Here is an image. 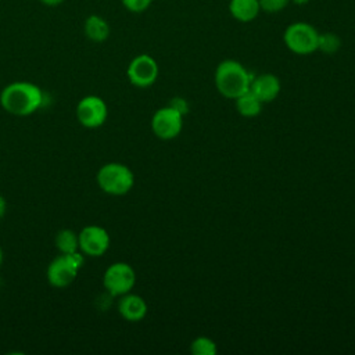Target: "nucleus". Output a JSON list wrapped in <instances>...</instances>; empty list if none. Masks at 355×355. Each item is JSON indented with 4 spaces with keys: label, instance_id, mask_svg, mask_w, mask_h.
I'll use <instances>...</instances> for the list:
<instances>
[{
    "label": "nucleus",
    "instance_id": "obj_1",
    "mask_svg": "<svg viewBox=\"0 0 355 355\" xmlns=\"http://www.w3.org/2000/svg\"><path fill=\"white\" fill-rule=\"evenodd\" d=\"M0 104L8 114L28 116L43 104V92L37 85L31 82H12L1 90Z\"/></svg>",
    "mask_w": 355,
    "mask_h": 355
},
{
    "label": "nucleus",
    "instance_id": "obj_2",
    "mask_svg": "<svg viewBox=\"0 0 355 355\" xmlns=\"http://www.w3.org/2000/svg\"><path fill=\"white\" fill-rule=\"evenodd\" d=\"M252 75L236 60H223L218 64L214 75L216 90L226 98L236 100L250 90Z\"/></svg>",
    "mask_w": 355,
    "mask_h": 355
},
{
    "label": "nucleus",
    "instance_id": "obj_3",
    "mask_svg": "<svg viewBox=\"0 0 355 355\" xmlns=\"http://www.w3.org/2000/svg\"><path fill=\"white\" fill-rule=\"evenodd\" d=\"M97 184L111 196H123L135 184V175L129 166L121 162H108L97 172Z\"/></svg>",
    "mask_w": 355,
    "mask_h": 355
},
{
    "label": "nucleus",
    "instance_id": "obj_4",
    "mask_svg": "<svg viewBox=\"0 0 355 355\" xmlns=\"http://www.w3.org/2000/svg\"><path fill=\"white\" fill-rule=\"evenodd\" d=\"M318 29L308 22H293L283 33V42L286 47L298 55H308L318 50Z\"/></svg>",
    "mask_w": 355,
    "mask_h": 355
},
{
    "label": "nucleus",
    "instance_id": "obj_5",
    "mask_svg": "<svg viewBox=\"0 0 355 355\" xmlns=\"http://www.w3.org/2000/svg\"><path fill=\"white\" fill-rule=\"evenodd\" d=\"M83 255L79 251L60 254L47 266V280L53 287L62 288L69 286L83 266Z\"/></svg>",
    "mask_w": 355,
    "mask_h": 355
},
{
    "label": "nucleus",
    "instance_id": "obj_6",
    "mask_svg": "<svg viewBox=\"0 0 355 355\" xmlns=\"http://www.w3.org/2000/svg\"><path fill=\"white\" fill-rule=\"evenodd\" d=\"M136 283L135 269L126 262H114L111 263L103 276L104 288L111 295H123L130 293Z\"/></svg>",
    "mask_w": 355,
    "mask_h": 355
},
{
    "label": "nucleus",
    "instance_id": "obj_7",
    "mask_svg": "<svg viewBox=\"0 0 355 355\" xmlns=\"http://www.w3.org/2000/svg\"><path fill=\"white\" fill-rule=\"evenodd\" d=\"M183 128V115L169 104L157 110L151 118L153 133L162 140L179 136Z\"/></svg>",
    "mask_w": 355,
    "mask_h": 355
},
{
    "label": "nucleus",
    "instance_id": "obj_8",
    "mask_svg": "<svg viewBox=\"0 0 355 355\" xmlns=\"http://www.w3.org/2000/svg\"><path fill=\"white\" fill-rule=\"evenodd\" d=\"M159 73L157 61L148 54L136 55L128 65L126 75L129 82L136 87L151 86Z\"/></svg>",
    "mask_w": 355,
    "mask_h": 355
},
{
    "label": "nucleus",
    "instance_id": "obj_9",
    "mask_svg": "<svg viewBox=\"0 0 355 355\" xmlns=\"http://www.w3.org/2000/svg\"><path fill=\"white\" fill-rule=\"evenodd\" d=\"M108 115L104 100L98 96H86L76 105V118L85 128L94 129L101 126Z\"/></svg>",
    "mask_w": 355,
    "mask_h": 355
},
{
    "label": "nucleus",
    "instance_id": "obj_10",
    "mask_svg": "<svg viewBox=\"0 0 355 355\" xmlns=\"http://www.w3.org/2000/svg\"><path fill=\"white\" fill-rule=\"evenodd\" d=\"M79 250L89 257H101L110 247L108 232L98 225L85 226L79 233Z\"/></svg>",
    "mask_w": 355,
    "mask_h": 355
},
{
    "label": "nucleus",
    "instance_id": "obj_11",
    "mask_svg": "<svg viewBox=\"0 0 355 355\" xmlns=\"http://www.w3.org/2000/svg\"><path fill=\"white\" fill-rule=\"evenodd\" d=\"M280 90H282L280 80L273 73H261L252 78L250 85V92L263 104L276 100Z\"/></svg>",
    "mask_w": 355,
    "mask_h": 355
},
{
    "label": "nucleus",
    "instance_id": "obj_12",
    "mask_svg": "<svg viewBox=\"0 0 355 355\" xmlns=\"http://www.w3.org/2000/svg\"><path fill=\"white\" fill-rule=\"evenodd\" d=\"M147 302L143 297L132 293H126L121 295L118 302L119 315L128 322H140L147 315Z\"/></svg>",
    "mask_w": 355,
    "mask_h": 355
},
{
    "label": "nucleus",
    "instance_id": "obj_13",
    "mask_svg": "<svg viewBox=\"0 0 355 355\" xmlns=\"http://www.w3.org/2000/svg\"><path fill=\"white\" fill-rule=\"evenodd\" d=\"M85 36L94 43H103L110 37L111 26L105 18L98 14H90L83 24Z\"/></svg>",
    "mask_w": 355,
    "mask_h": 355
},
{
    "label": "nucleus",
    "instance_id": "obj_14",
    "mask_svg": "<svg viewBox=\"0 0 355 355\" xmlns=\"http://www.w3.org/2000/svg\"><path fill=\"white\" fill-rule=\"evenodd\" d=\"M229 11L234 19L240 22H251L261 11L259 0H230Z\"/></svg>",
    "mask_w": 355,
    "mask_h": 355
},
{
    "label": "nucleus",
    "instance_id": "obj_15",
    "mask_svg": "<svg viewBox=\"0 0 355 355\" xmlns=\"http://www.w3.org/2000/svg\"><path fill=\"white\" fill-rule=\"evenodd\" d=\"M234 105L241 116L252 118L261 114L263 103H261L250 90H247L234 100Z\"/></svg>",
    "mask_w": 355,
    "mask_h": 355
},
{
    "label": "nucleus",
    "instance_id": "obj_16",
    "mask_svg": "<svg viewBox=\"0 0 355 355\" xmlns=\"http://www.w3.org/2000/svg\"><path fill=\"white\" fill-rule=\"evenodd\" d=\"M55 247L61 254H71L79 250L78 234L71 229H62L55 236Z\"/></svg>",
    "mask_w": 355,
    "mask_h": 355
},
{
    "label": "nucleus",
    "instance_id": "obj_17",
    "mask_svg": "<svg viewBox=\"0 0 355 355\" xmlns=\"http://www.w3.org/2000/svg\"><path fill=\"white\" fill-rule=\"evenodd\" d=\"M190 352L193 355H215L218 352V347L212 338L200 336L191 341Z\"/></svg>",
    "mask_w": 355,
    "mask_h": 355
},
{
    "label": "nucleus",
    "instance_id": "obj_18",
    "mask_svg": "<svg viewBox=\"0 0 355 355\" xmlns=\"http://www.w3.org/2000/svg\"><path fill=\"white\" fill-rule=\"evenodd\" d=\"M341 46L340 37L333 32L319 33L318 39V50L324 54H334Z\"/></svg>",
    "mask_w": 355,
    "mask_h": 355
},
{
    "label": "nucleus",
    "instance_id": "obj_19",
    "mask_svg": "<svg viewBox=\"0 0 355 355\" xmlns=\"http://www.w3.org/2000/svg\"><path fill=\"white\" fill-rule=\"evenodd\" d=\"M291 0H259L261 10L265 12H279L284 10Z\"/></svg>",
    "mask_w": 355,
    "mask_h": 355
},
{
    "label": "nucleus",
    "instance_id": "obj_20",
    "mask_svg": "<svg viewBox=\"0 0 355 355\" xmlns=\"http://www.w3.org/2000/svg\"><path fill=\"white\" fill-rule=\"evenodd\" d=\"M151 3H153V0H122V6L128 11L135 12V14L146 11Z\"/></svg>",
    "mask_w": 355,
    "mask_h": 355
},
{
    "label": "nucleus",
    "instance_id": "obj_21",
    "mask_svg": "<svg viewBox=\"0 0 355 355\" xmlns=\"http://www.w3.org/2000/svg\"><path fill=\"white\" fill-rule=\"evenodd\" d=\"M169 105L173 107L175 110H178L183 116L189 112V104H187V101H186L184 98H182V97H173V98H171Z\"/></svg>",
    "mask_w": 355,
    "mask_h": 355
},
{
    "label": "nucleus",
    "instance_id": "obj_22",
    "mask_svg": "<svg viewBox=\"0 0 355 355\" xmlns=\"http://www.w3.org/2000/svg\"><path fill=\"white\" fill-rule=\"evenodd\" d=\"M42 4L47 6V7H57L60 6L61 3H64L65 0H39Z\"/></svg>",
    "mask_w": 355,
    "mask_h": 355
},
{
    "label": "nucleus",
    "instance_id": "obj_23",
    "mask_svg": "<svg viewBox=\"0 0 355 355\" xmlns=\"http://www.w3.org/2000/svg\"><path fill=\"white\" fill-rule=\"evenodd\" d=\"M6 209H7V204H6V200H4V197L0 194V218H3V216H4V214H6Z\"/></svg>",
    "mask_w": 355,
    "mask_h": 355
},
{
    "label": "nucleus",
    "instance_id": "obj_24",
    "mask_svg": "<svg viewBox=\"0 0 355 355\" xmlns=\"http://www.w3.org/2000/svg\"><path fill=\"white\" fill-rule=\"evenodd\" d=\"M294 4H297V6H305V4H308L311 0H291Z\"/></svg>",
    "mask_w": 355,
    "mask_h": 355
},
{
    "label": "nucleus",
    "instance_id": "obj_25",
    "mask_svg": "<svg viewBox=\"0 0 355 355\" xmlns=\"http://www.w3.org/2000/svg\"><path fill=\"white\" fill-rule=\"evenodd\" d=\"M3 258H4V254H3V250H1V247H0V266L3 265Z\"/></svg>",
    "mask_w": 355,
    "mask_h": 355
}]
</instances>
